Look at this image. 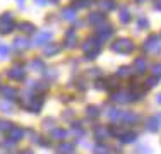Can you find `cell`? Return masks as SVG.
<instances>
[{"label": "cell", "instance_id": "cell-36", "mask_svg": "<svg viewBox=\"0 0 161 154\" xmlns=\"http://www.w3.org/2000/svg\"><path fill=\"white\" fill-rule=\"evenodd\" d=\"M158 82H159V77H156V75H151L147 80H146V84H147V87H154Z\"/></svg>", "mask_w": 161, "mask_h": 154}, {"label": "cell", "instance_id": "cell-48", "mask_svg": "<svg viewBox=\"0 0 161 154\" xmlns=\"http://www.w3.org/2000/svg\"><path fill=\"white\" fill-rule=\"evenodd\" d=\"M158 103H161V94H158Z\"/></svg>", "mask_w": 161, "mask_h": 154}, {"label": "cell", "instance_id": "cell-22", "mask_svg": "<svg viewBox=\"0 0 161 154\" xmlns=\"http://www.w3.org/2000/svg\"><path fill=\"white\" fill-rule=\"evenodd\" d=\"M106 115H108V118H112L113 122H118V120H124L125 111H122V110H110Z\"/></svg>", "mask_w": 161, "mask_h": 154}, {"label": "cell", "instance_id": "cell-18", "mask_svg": "<svg viewBox=\"0 0 161 154\" xmlns=\"http://www.w3.org/2000/svg\"><path fill=\"white\" fill-rule=\"evenodd\" d=\"M29 69L34 72H45V62L41 58H34L29 62Z\"/></svg>", "mask_w": 161, "mask_h": 154}, {"label": "cell", "instance_id": "cell-11", "mask_svg": "<svg viewBox=\"0 0 161 154\" xmlns=\"http://www.w3.org/2000/svg\"><path fill=\"white\" fill-rule=\"evenodd\" d=\"M87 22H89L91 26H98L103 24V22H106V15L105 12H91L89 17H87Z\"/></svg>", "mask_w": 161, "mask_h": 154}, {"label": "cell", "instance_id": "cell-9", "mask_svg": "<svg viewBox=\"0 0 161 154\" xmlns=\"http://www.w3.org/2000/svg\"><path fill=\"white\" fill-rule=\"evenodd\" d=\"M75 43H77V31L74 28L67 29V33H65V36H64V46L65 48H74Z\"/></svg>", "mask_w": 161, "mask_h": 154}, {"label": "cell", "instance_id": "cell-41", "mask_svg": "<svg viewBox=\"0 0 161 154\" xmlns=\"http://www.w3.org/2000/svg\"><path fill=\"white\" fill-rule=\"evenodd\" d=\"M45 129H52L53 130V120H45Z\"/></svg>", "mask_w": 161, "mask_h": 154}, {"label": "cell", "instance_id": "cell-15", "mask_svg": "<svg viewBox=\"0 0 161 154\" xmlns=\"http://www.w3.org/2000/svg\"><path fill=\"white\" fill-rule=\"evenodd\" d=\"M146 127H147V130H151V132H158L159 127H161V117H151L146 122Z\"/></svg>", "mask_w": 161, "mask_h": 154}, {"label": "cell", "instance_id": "cell-35", "mask_svg": "<svg viewBox=\"0 0 161 154\" xmlns=\"http://www.w3.org/2000/svg\"><path fill=\"white\" fill-rule=\"evenodd\" d=\"M151 74L161 79V62H156V63L151 67Z\"/></svg>", "mask_w": 161, "mask_h": 154}, {"label": "cell", "instance_id": "cell-42", "mask_svg": "<svg viewBox=\"0 0 161 154\" xmlns=\"http://www.w3.org/2000/svg\"><path fill=\"white\" fill-rule=\"evenodd\" d=\"M154 10H161V0H156V3H154Z\"/></svg>", "mask_w": 161, "mask_h": 154}, {"label": "cell", "instance_id": "cell-43", "mask_svg": "<svg viewBox=\"0 0 161 154\" xmlns=\"http://www.w3.org/2000/svg\"><path fill=\"white\" fill-rule=\"evenodd\" d=\"M34 2H36V3H38V5H45V3H47V2H48V0H34Z\"/></svg>", "mask_w": 161, "mask_h": 154}, {"label": "cell", "instance_id": "cell-7", "mask_svg": "<svg viewBox=\"0 0 161 154\" xmlns=\"http://www.w3.org/2000/svg\"><path fill=\"white\" fill-rule=\"evenodd\" d=\"M53 38V33L52 31H38L34 34V40H33V45L34 46H43V45H48Z\"/></svg>", "mask_w": 161, "mask_h": 154}, {"label": "cell", "instance_id": "cell-25", "mask_svg": "<svg viewBox=\"0 0 161 154\" xmlns=\"http://www.w3.org/2000/svg\"><path fill=\"white\" fill-rule=\"evenodd\" d=\"M14 46L17 50H26V48H29V41L26 38H16L14 40Z\"/></svg>", "mask_w": 161, "mask_h": 154}, {"label": "cell", "instance_id": "cell-12", "mask_svg": "<svg viewBox=\"0 0 161 154\" xmlns=\"http://www.w3.org/2000/svg\"><path fill=\"white\" fill-rule=\"evenodd\" d=\"M9 139L10 140H14V142H17V140H21L22 137H24V134H26V130L22 129V127H17V125H12L10 127V130L9 132Z\"/></svg>", "mask_w": 161, "mask_h": 154}, {"label": "cell", "instance_id": "cell-4", "mask_svg": "<svg viewBox=\"0 0 161 154\" xmlns=\"http://www.w3.org/2000/svg\"><path fill=\"white\" fill-rule=\"evenodd\" d=\"M137 99V96L134 94L132 91H115L113 94H112V101L115 103H130V101H136Z\"/></svg>", "mask_w": 161, "mask_h": 154}, {"label": "cell", "instance_id": "cell-13", "mask_svg": "<svg viewBox=\"0 0 161 154\" xmlns=\"http://www.w3.org/2000/svg\"><path fill=\"white\" fill-rule=\"evenodd\" d=\"M146 69H147V60H146V57H137V58L134 60L132 70L136 72V74H144Z\"/></svg>", "mask_w": 161, "mask_h": 154}, {"label": "cell", "instance_id": "cell-17", "mask_svg": "<svg viewBox=\"0 0 161 154\" xmlns=\"http://www.w3.org/2000/svg\"><path fill=\"white\" fill-rule=\"evenodd\" d=\"M112 134V130H108V129H105L103 125H99L94 129V139H98V140H105L106 137Z\"/></svg>", "mask_w": 161, "mask_h": 154}, {"label": "cell", "instance_id": "cell-38", "mask_svg": "<svg viewBox=\"0 0 161 154\" xmlns=\"http://www.w3.org/2000/svg\"><path fill=\"white\" fill-rule=\"evenodd\" d=\"M94 151H96V154H108V151H110V149L106 147V146L99 144V146H96V147H94Z\"/></svg>", "mask_w": 161, "mask_h": 154}, {"label": "cell", "instance_id": "cell-16", "mask_svg": "<svg viewBox=\"0 0 161 154\" xmlns=\"http://www.w3.org/2000/svg\"><path fill=\"white\" fill-rule=\"evenodd\" d=\"M62 17L65 19V21L74 22L75 19H77V12H75L74 7H65V9H62Z\"/></svg>", "mask_w": 161, "mask_h": 154}, {"label": "cell", "instance_id": "cell-45", "mask_svg": "<svg viewBox=\"0 0 161 154\" xmlns=\"http://www.w3.org/2000/svg\"><path fill=\"white\" fill-rule=\"evenodd\" d=\"M136 2H137V3H144L146 0H136Z\"/></svg>", "mask_w": 161, "mask_h": 154}, {"label": "cell", "instance_id": "cell-31", "mask_svg": "<svg viewBox=\"0 0 161 154\" xmlns=\"http://www.w3.org/2000/svg\"><path fill=\"white\" fill-rule=\"evenodd\" d=\"M130 74H132V69L127 67V65L120 67V69H118V72H117V75H118V77H129Z\"/></svg>", "mask_w": 161, "mask_h": 154}, {"label": "cell", "instance_id": "cell-6", "mask_svg": "<svg viewBox=\"0 0 161 154\" xmlns=\"http://www.w3.org/2000/svg\"><path fill=\"white\" fill-rule=\"evenodd\" d=\"M115 34V29L112 24H106V22H103V24L98 26L96 29V38H99L101 41H108L110 38H112Z\"/></svg>", "mask_w": 161, "mask_h": 154}, {"label": "cell", "instance_id": "cell-33", "mask_svg": "<svg viewBox=\"0 0 161 154\" xmlns=\"http://www.w3.org/2000/svg\"><path fill=\"white\" fill-rule=\"evenodd\" d=\"M91 3H93V0H75L74 9L75 7H77V9H86V7H89Z\"/></svg>", "mask_w": 161, "mask_h": 154}, {"label": "cell", "instance_id": "cell-1", "mask_svg": "<svg viewBox=\"0 0 161 154\" xmlns=\"http://www.w3.org/2000/svg\"><path fill=\"white\" fill-rule=\"evenodd\" d=\"M101 43L103 41L99 38H87L82 45V50L86 53V60H94L101 52Z\"/></svg>", "mask_w": 161, "mask_h": 154}, {"label": "cell", "instance_id": "cell-8", "mask_svg": "<svg viewBox=\"0 0 161 154\" xmlns=\"http://www.w3.org/2000/svg\"><path fill=\"white\" fill-rule=\"evenodd\" d=\"M7 77L12 80H22L26 77V72H24V65L21 63H16L14 67H10L9 70H7Z\"/></svg>", "mask_w": 161, "mask_h": 154}, {"label": "cell", "instance_id": "cell-20", "mask_svg": "<svg viewBox=\"0 0 161 154\" xmlns=\"http://www.w3.org/2000/svg\"><path fill=\"white\" fill-rule=\"evenodd\" d=\"M118 17H120V22H122V24H129V22L132 21V15H130V10L127 9V7H122Z\"/></svg>", "mask_w": 161, "mask_h": 154}, {"label": "cell", "instance_id": "cell-2", "mask_svg": "<svg viewBox=\"0 0 161 154\" xmlns=\"http://www.w3.org/2000/svg\"><path fill=\"white\" fill-rule=\"evenodd\" d=\"M134 50H136V45L129 38H118L112 43V52L120 53V55H130Z\"/></svg>", "mask_w": 161, "mask_h": 154}, {"label": "cell", "instance_id": "cell-39", "mask_svg": "<svg viewBox=\"0 0 161 154\" xmlns=\"http://www.w3.org/2000/svg\"><path fill=\"white\" fill-rule=\"evenodd\" d=\"M0 57H2V58H7V57H9V46L7 45H0Z\"/></svg>", "mask_w": 161, "mask_h": 154}, {"label": "cell", "instance_id": "cell-30", "mask_svg": "<svg viewBox=\"0 0 161 154\" xmlns=\"http://www.w3.org/2000/svg\"><path fill=\"white\" fill-rule=\"evenodd\" d=\"M45 77H47V80H55L57 77H58V72L55 70V69H45Z\"/></svg>", "mask_w": 161, "mask_h": 154}, {"label": "cell", "instance_id": "cell-32", "mask_svg": "<svg viewBox=\"0 0 161 154\" xmlns=\"http://www.w3.org/2000/svg\"><path fill=\"white\" fill-rule=\"evenodd\" d=\"M147 28H149V21L144 15H141V17L137 19V29H147Z\"/></svg>", "mask_w": 161, "mask_h": 154}, {"label": "cell", "instance_id": "cell-46", "mask_svg": "<svg viewBox=\"0 0 161 154\" xmlns=\"http://www.w3.org/2000/svg\"><path fill=\"white\" fill-rule=\"evenodd\" d=\"M21 154H33L31 151H24V152H21Z\"/></svg>", "mask_w": 161, "mask_h": 154}, {"label": "cell", "instance_id": "cell-37", "mask_svg": "<svg viewBox=\"0 0 161 154\" xmlns=\"http://www.w3.org/2000/svg\"><path fill=\"white\" fill-rule=\"evenodd\" d=\"M10 127H12V123H9L7 120H0V130H3V132H9Z\"/></svg>", "mask_w": 161, "mask_h": 154}, {"label": "cell", "instance_id": "cell-29", "mask_svg": "<svg viewBox=\"0 0 161 154\" xmlns=\"http://www.w3.org/2000/svg\"><path fill=\"white\" fill-rule=\"evenodd\" d=\"M2 91H3V96H5L7 99H10V101H12V99L17 96V91L14 89V87H3Z\"/></svg>", "mask_w": 161, "mask_h": 154}, {"label": "cell", "instance_id": "cell-40", "mask_svg": "<svg viewBox=\"0 0 161 154\" xmlns=\"http://www.w3.org/2000/svg\"><path fill=\"white\" fill-rule=\"evenodd\" d=\"M87 75H89V77H93V79H96V77L101 75V70H99V69H91V70L87 72Z\"/></svg>", "mask_w": 161, "mask_h": 154}, {"label": "cell", "instance_id": "cell-19", "mask_svg": "<svg viewBox=\"0 0 161 154\" xmlns=\"http://www.w3.org/2000/svg\"><path fill=\"white\" fill-rule=\"evenodd\" d=\"M58 52H60V45L58 43H48L47 46H45V55L47 57H53Z\"/></svg>", "mask_w": 161, "mask_h": 154}, {"label": "cell", "instance_id": "cell-27", "mask_svg": "<svg viewBox=\"0 0 161 154\" xmlns=\"http://www.w3.org/2000/svg\"><path fill=\"white\" fill-rule=\"evenodd\" d=\"M120 139H122V142H124V144H132V142H136L137 135L134 132H125Z\"/></svg>", "mask_w": 161, "mask_h": 154}, {"label": "cell", "instance_id": "cell-44", "mask_svg": "<svg viewBox=\"0 0 161 154\" xmlns=\"http://www.w3.org/2000/svg\"><path fill=\"white\" fill-rule=\"evenodd\" d=\"M16 2H17L19 7H24V0H16Z\"/></svg>", "mask_w": 161, "mask_h": 154}, {"label": "cell", "instance_id": "cell-3", "mask_svg": "<svg viewBox=\"0 0 161 154\" xmlns=\"http://www.w3.org/2000/svg\"><path fill=\"white\" fill-rule=\"evenodd\" d=\"M16 29V19L12 12H3L0 15V34H10Z\"/></svg>", "mask_w": 161, "mask_h": 154}, {"label": "cell", "instance_id": "cell-5", "mask_svg": "<svg viewBox=\"0 0 161 154\" xmlns=\"http://www.w3.org/2000/svg\"><path fill=\"white\" fill-rule=\"evenodd\" d=\"M142 48L146 50V52H154V53L161 52V38L158 36V34H151V36L144 41Z\"/></svg>", "mask_w": 161, "mask_h": 154}, {"label": "cell", "instance_id": "cell-10", "mask_svg": "<svg viewBox=\"0 0 161 154\" xmlns=\"http://www.w3.org/2000/svg\"><path fill=\"white\" fill-rule=\"evenodd\" d=\"M43 98L41 96H34V98H31V101H29V105L26 110L28 111H31V113H40L41 111V108H43Z\"/></svg>", "mask_w": 161, "mask_h": 154}, {"label": "cell", "instance_id": "cell-34", "mask_svg": "<svg viewBox=\"0 0 161 154\" xmlns=\"http://www.w3.org/2000/svg\"><path fill=\"white\" fill-rule=\"evenodd\" d=\"M86 111H87V117H89V118H98L99 117V110L96 106H87Z\"/></svg>", "mask_w": 161, "mask_h": 154}, {"label": "cell", "instance_id": "cell-47", "mask_svg": "<svg viewBox=\"0 0 161 154\" xmlns=\"http://www.w3.org/2000/svg\"><path fill=\"white\" fill-rule=\"evenodd\" d=\"M50 2H52V3H58V0H50Z\"/></svg>", "mask_w": 161, "mask_h": 154}, {"label": "cell", "instance_id": "cell-14", "mask_svg": "<svg viewBox=\"0 0 161 154\" xmlns=\"http://www.w3.org/2000/svg\"><path fill=\"white\" fill-rule=\"evenodd\" d=\"M98 7L101 12H112V10L117 9V2L115 0H99Z\"/></svg>", "mask_w": 161, "mask_h": 154}, {"label": "cell", "instance_id": "cell-23", "mask_svg": "<svg viewBox=\"0 0 161 154\" xmlns=\"http://www.w3.org/2000/svg\"><path fill=\"white\" fill-rule=\"evenodd\" d=\"M74 152V144L70 142H64L58 146V154H72Z\"/></svg>", "mask_w": 161, "mask_h": 154}, {"label": "cell", "instance_id": "cell-24", "mask_svg": "<svg viewBox=\"0 0 161 154\" xmlns=\"http://www.w3.org/2000/svg\"><path fill=\"white\" fill-rule=\"evenodd\" d=\"M139 115L137 113H132V111H125V115H124V122L125 123H136V122H139Z\"/></svg>", "mask_w": 161, "mask_h": 154}, {"label": "cell", "instance_id": "cell-21", "mask_svg": "<svg viewBox=\"0 0 161 154\" xmlns=\"http://www.w3.org/2000/svg\"><path fill=\"white\" fill-rule=\"evenodd\" d=\"M19 29H21L24 34L36 33V26H34L33 22H21V24H19Z\"/></svg>", "mask_w": 161, "mask_h": 154}, {"label": "cell", "instance_id": "cell-26", "mask_svg": "<svg viewBox=\"0 0 161 154\" xmlns=\"http://www.w3.org/2000/svg\"><path fill=\"white\" fill-rule=\"evenodd\" d=\"M67 137V132L64 129H53L52 130V139H57V140H64Z\"/></svg>", "mask_w": 161, "mask_h": 154}, {"label": "cell", "instance_id": "cell-28", "mask_svg": "<svg viewBox=\"0 0 161 154\" xmlns=\"http://www.w3.org/2000/svg\"><path fill=\"white\" fill-rule=\"evenodd\" d=\"M0 110H2L3 113H12V111H14V105H12V101H10V99H7V101L0 103Z\"/></svg>", "mask_w": 161, "mask_h": 154}]
</instances>
